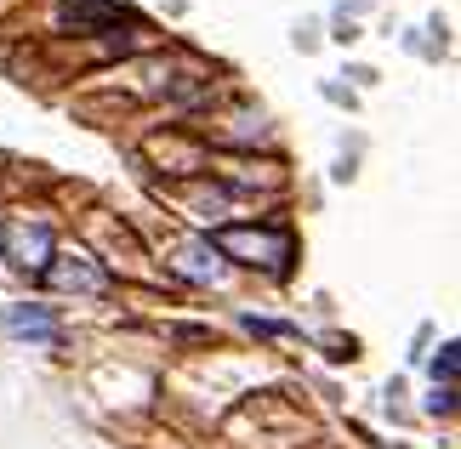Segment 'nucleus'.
Instances as JSON below:
<instances>
[{
	"mask_svg": "<svg viewBox=\"0 0 461 449\" xmlns=\"http://www.w3.org/2000/svg\"><path fill=\"white\" fill-rule=\"evenodd\" d=\"M211 245L228 250V256H257L268 274H285V267H291V250H296L285 228H217V239H211Z\"/></svg>",
	"mask_w": 461,
	"mask_h": 449,
	"instance_id": "nucleus-1",
	"label": "nucleus"
},
{
	"mask_svg": "<svg viewBox=\"0 0 461 449\" xmlns=\"http://www.w3.org/2000/svg\"><path fill=\"white\" fill-rule=\"evenodd\" d=\"M0 256H6L12 267H34V274H46V262L58 256V245H51V228L46 222H29V217H12L6 228H0Z\"/></svg>",
	"mask_w": 461,
	"mask_h": 449,
	"instance_id": "nucleus-2",
	"label": "nucleus"
},
{
	"mask_svg": "<svg viewBox=\"0 0 461 449\" xmlns=\"http://www.w3.org/2000/svg\"><path fill=\"white\" fill-rule=\"evenodd\" d=\"M46 274H51V284H63V291H109V274L92 262V256H51L46 262Z\"/></svg>",
	"mask_w": 461,
	"mask_h": 449,
	"instance_id": "nucleus-3",
	"label": "nucleus"
},
{
	"mask_svg": "<svg viewBox=\"0 0 461 449\" xmlns=\"http://www.w3.org/2000/svg\"><path fill=\"white\" fill-rule=\"evenodd\" d=\"M131 12H120L109 6V0H63V23H75V29H114V23H126Z\"/></svg>",
	"mask_w": 461,
	"mask_h": 449,
	"instance_id": "nucleus-4",
	"label": "nucleus"
},
{
	"mask_svg": "<svg viewBox=\"0 0 461 449\" xmlns=\"http://www.w3.org/2000/svg\"><path fill=\"white\" fill-rule=\"evenodd\" d=\"M6 330L12 336H34V341H58V319L46 308H34V301H23V308H6Z\"/></svg>",
	"mask_w": 461,
	"mask_h": 449,
	"instance_id": "nucleus-5",
	"label": "nucleus"
},
{
	"mask_svg": "<svg viewBox=\"0 0 461 449\" xmlns=\"http://www.w3.org/2000/svg\"><path fill=\"white\" fill-rule=\"evenodd\" d=\"M433 382L456 387V341H445V347H438V358H433Z\"/></svg>",
	"mask_w": 461,
	"mask_h": 449,
	"instance_id": "nucleus-6",
	"label": "nucleus"
},
{
	"mask_svg": "<svg viewBox=\"0 0 461 449\" xmlns=\"http://www.w3.org/2000/svg\"><path fill=\"white\" fill-rule=\"evenodd\" d=\"M428 409H433V416H450V409H456V387H433Z\"/></svg>",
	"mask_w": 461,
	"mask_h": 449,
	"instance_id": "nucleus-7",
	"label": "nucleus"
}]
</instances>
